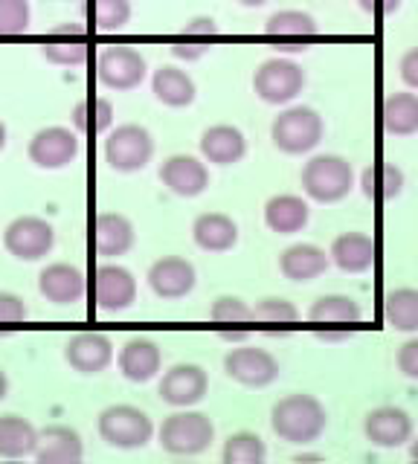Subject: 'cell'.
<instances>
[{
    "label": "cell",
    "mask_w": 418,
    "mask_h": 464,
    "mask_svg": "<svg viewBox=\"0 0 418 464\" xmlns=\"http://www.w3.org/2000/svg\"><path fill=\"white\" fill-rule=\"evenodd\" d=\"M270 430L279 441L306 447L323 439L328 430L326 403L308 392H291L270 406Z\"/></svg>",
    "instance_id": "1"
},
{
    "label": "cell",
    "mask_w": 418,
    "mask_h": 464,
    "mask_svg": "<svg viewBox=\"0 0 418 464\" xmlns=\"http://www.w3.org/2000/svg\"><path fill=\"white\" fill-rule=\"evenodd\" d=\"M302 192L314 203H340L357 188L352 163L340 154H314L299 171Z\"/></svg>",
    "instance_id": "2"
},
{
    "label": "cell",
    "mask_w": 418,
    "mask_h": 464,
    "mask_svg": "<svg viewBox=\"0 0 418 464\" xmlns=\"http://www.w3.org/2000/svg\"><path fill=\"white\" fill-rule=\"evenodd\" d=\"M154 432H157V444L163 447V453L180 456V459H192V456L207 453L215 441L212 418L192 410V406H186V410H178L169 418H163V424Z\"/></svg>",
    "instance_id": "3"
},
{
    "label": "cell",
    "mask_w": 418,
    "mask_h": 464,
    "mask_svg": "<svg viewBox=\"0 0 418 464\" xmlns=\"http://www.w3.org/2000/svg\"><path fill=\"white\" fill-rule=\"evenodd\" d=\"M273 145L287 157L311 154L326 140V120L308 105H285L277 120L270 122Z\"/></svg>",
    "instance_id": "4"
},
{
    "label": "cell",
    "mask_w": 418,
    "mask_h": 464,
    "mask_svg": "<svg viewBox=\"0 0 418 464\" xmlns=\"http://www.w3.org/2000/svg\"><path fill=\"white\" fill-rule=\"evenodd\" d=\"M99 439L113 450H142L154 439V420L131 403H111L96 418Z\"/></svg>",
    "instance_id": "5"
},
{
    "label": "cell",
    "mask_w": 418,
    "mask_h": 464,
    "mask_svg": "<svg viewBox=\"0 0 418 464\" xmlns=\"http://www.w3.org/2000/svg\"><path fill=\"white\" fill-rule=\"evenodd\" d=\"M306 70H302L294 58L287 55H273L265 58L253 72V93L265 102V105L285 108L299 99L306 91Z\"/></svg>",
    "instance_id": "6"
},
{
    "label": "cell",
    "mask_w": 418,
    "mask_h": 464,
    "mask_svg": "<svg viewBox=\"0 0 418 464\" xmlns=\"http://www.w3.org/2000/svg\"><path fill=\"white\" fill-rule=\"evenodd\" d=\"M154 137L146 125H137V122H125L108 130L105 145H102V154H105V163L120 171V174H134L142 171L151 160H154Z\"/></svg>",
    "instance_id": "7"
},
{
    "label": "cell",
    "mask_w": 418,
    "mask_h": 464,
    "mask_svg": "<svg viewBox=\"0 0 418 464\" xmlns=\"http://www.w3.org/2000/svg\"><path fill=\"white\" fill-rule=\"evenodd\" d=\"M279 360L267 348L236 343L224 354V374L244 389H267L279 381Z\"/></svg>",
    "instance_id": "8"
},
{
    "label": "cell",
    "mask_w": 418,
    "mask_h": 464,
    "mask_svg": "<svg viewBox=\"0 0 418 464\" xmlns=\"http://www.w3.org/2000/svg\"><path fill=\"white\" fill-rule=\"evenodd\" d=\"M146 76H149L146 55L134 47H125V44L105 47L96 58V79L102 87H108V91H117V93L137 91V87L146 82Z\"/></svg>",
    "instance_id": "9"
},
{
    "label": "cell",
    "mask_w": 418,
    "mask_h": 464,
    "mask_svg": "<svg viewBox=\"0 0 418 464\" xmlns=\"http://www.w3.org/2000/svg\"><path fill=\"white\" fill-rule=\"evenodd\" d=\"M4 246L12 258L18 261H41L53 253L55 229L47 218L41 215H18L4 229Z\"/></svg>",
    "instance_id": "10"
},
{
    "label": "cell",
    "mask_w": 418,
    "mask_h": 464,
    "mask_svg": "<svg viewBox=\"0 0 418 464\" xmlns=\"http://www.w3.org/2000/svg\"><path fill=\"white\" fill-rule=\"evenodd\" d=\"M157 395L175 410H186V406H195L209 395V374L198 362H175L171 369L160 372Z\"/></svg>",
    "instance_id": "11"
},
{
    "label": "cell",
    "mask_w": 418,
    "mask_h": 464,
    "mask_svg": "<svg viewBox=\"0 0 418 464\" xmlns=\"http://www.w3.org/2000/svg\"><path fill=\"white\" fill-rule=\"evenodd\" d=\"M265 35L279 53H306L320 38V24L302 9H279L267 18Z\"/></svg>",
    "instance_id": "12"
},
{
    "label": "cell",
    "mask_w": 418,
    "mask_h": 464,
    "mask_svg": "<svg viewBox=\"0 0 418 464\" xmlns=\"http://www.w3.org/2000/svg\"><path fill=\"white\" fill-rule=\"evenodd\" d=\"M26 157H30L33 166L44 169V171L67 169L79 157V137L64 125L41 128L30 140V145H26Z\"/></svg>",
    "instance_id": "13"
},
{
    "label": "cell",
    "mask_w": 418,
    "mask_h": 464,
    "mask_svg": "<svg viewBox=\"0 0 418 464\" xmlns=\"http://www.w3.org/2000/svg\"><path fill=\"white\" fill-rule=\"evenodd\" d=\"M364 435L369 444L381 447V450H398V447L410 444V439L415 435V424L407 410L384 403V406H374V410L366 412Z\"/></svg>",
    "instance_id": "14"
},
{
    "label": "cell",
    "mask_w": 418,
    "mask_h": 464,
    "mask_svg": "<svg viewBox=\"0 0 418 464\" xmlns=\"http://www.w3.org/2000/svg\"><path fill=\"white\" fill-rule=\"evenodd\" d=\"M113 357V340L108 334H99V331H82L73 334L67 343H64V360L67 366L79 372V374H102L111 369Z\"/></svg>",
    "instance_id": "15"
},
{
    "label": "cell",
    "mask_w": 418,
    "mask_h": 464,
    "mask_svg": "<svg viewBox=\"0 0 418 464\" xmlns=\"http://www.w3.org/2000/svg\"><path fill=\"white\" fill-rule=\"evenodd\" d=\"M146 282H149L154 296H160L166 302H175V299L190 296L195 290L198 270H195L192 261L183 258V256H163L149 267Z\"/></svg>",
    "instance_id": "16"
},
{
    "label": "cell",
    "mask_w": 418,
    "mask_h": 464,
    "mask_svg": "<svg viewBox=\"0 0 418 464\" xmlns=\"http://www.w3.org/2000/svg\"><path fill=\"white\" fill-rule=\"evenodd\" d=\"M96 304L105 314H122L137 302V279L134 273L117 265V261H105V265L96 267Z\"/></svg>",
    "instance_id": "17"
},
{
    "label": "cell",
    "mask_w": 418,
    "mask_h": 464,
    "mask_svg": "<svg viewBox=\"0 0 418 464\" xmlns=\"http://www.w3.org/2000/svg\"><path fill=\"white\" fill-rule=\"evenodd\" d=\"M113 360H117L120 374L131 383H149L163 372V348L151 337H142V334L128 337Z\"/></svg>",
    "instance_id": "18"
},
{
    "label": "cell",
    "mask_w": 418,
    "mask_h": 464,
    "mask_svg": "<svg viewBox=\"0 0 418 464\" xmlns=\"http://www.w3.org/2000/svg\"><path fill=\"white\" fill-rule=\"evenodd\" d=\"M160 183L178 198H198L209 188L207 160L192 154H171L160 166Z\"/></svg>",
    "instance_id": "19"
},
{
    "label": "cell",
    "mask_w": 418,
    "mask_h": 464,
    "mask_svg": "<svg viewBox=\"0 0 418 464\" xmlns=\"http://www.w3.org/2000/svg\"><path fill=\"white\" fill-rule=\"evenodd\" d=\"M38 294L53 304H76L88 294V279L70 261H53L38 273Z\"/></svg>",
    "instance_id": "20"
},
{
    "label": "cell",
    "mask_w": 418,
    "mask_h": 464,
    "mask_svg": "<svg viewBox=\"0 0 418 464\" xmlns=\"http://www.w3.org/2000/svg\"><path fill=\"white\" fill-rule=\"evenodd\" d=\"M328 258L337 270L360 276L374 267V261H378V244H374V238L366 236V232H357V229L340 232L328 246Z\"/></svg>",
    "instance_id": "21"
},
{
    "label": "cell",
    "mask_w": 418,
    "mask_h": 464,
    "mask_svg": "<svg viewBox=\"0 0 418 464\" xmlns=\"http://www.w3.org/2000/svg\"><path fill=\"white\" fill-rule=\"evenodd\" d=\"M137 229L122 212H99L93 221V246L102 258H120L134 250Z\"/></svg>",
    "instance_id": "22"
},
{
    "label": "cell",
    "mask_w": 418,
    "mask_h": 464,
    "mask_svg": "<svg viewBox=\"0 0 418 464\" xmlns=\"http://www.w3.org/2000/svg\"><path fill=\"white\" fill-rule=\"evenodd\" d=\"M200 157L212 166H236L248 157V137L229 122L209 125L200 134Z\"/></svg>",
    "instance_id": "23"
},
{
    "label": "cell",
    "mask_w": 418,
    "mask_h": 464,
    "mask_svg": "<svg viewBox=\"0 0 418 464\" xmlns=\"http://www.w3.org/2000/svg\"><path fill=\"white\" fill-rule=\"evenodd\" d=\"M328 267H331L328 253L320 244H311V241H299V244L285 246L279 256V273L287 282H296V285L320 279Z\"/></svg>",
    "instance_id": "24"
},
{
    "label": "cell",
    "mask_w": 418,
    "mask_h": 464,
    "mask_svg": "<svg viewBox=\"0 0 418 464\" xmlns=\"http://www.w3.org/2000/svg\"><path fill=\"white\" fill-rule=\"evenodd\" d=\"M84 459L82 435L67 424H50L38 430L35 461L38 464H79Z\"/></svg>",
    "instance_id": "25"
},
{
    "label": "cell",
    "mask_w": 418,
    "mask_h": 464,
    "mask_svg": "<svg viewBox=\"0 0 418 464\" xmlns=\"http://www.w3.org/2000/svg\"><path fill=\"white\" fill-rule=\"evenodd\" d=\"M41 55L59 67H82L88 62V38L76 24H59L41 41Z\"/></svg>",
    "instance_id": "26"
},
{
    "label": "cell",
    "mask_w": 418,
    "mask_h": 464,
    "mask_svg": "<svg viewBox=\"0 0 418 464\" xmlns=\"http://www.w3.org/2000/svg\"><path fill=\"white\" fill-rule=\"evenodd\" d=\"M311 221V207L308 198L294 195V192H279L267 198L265 203V227L277 236H296L308 227Z\"/></svg>",
    "instance_id": "27"
},
{
    "label": "cell",
    "mask_w": 418,
    "mask_h": 464,
    "mask_svg": "<svg viewBox=\"0 0 418 464\" xmlns=\"http://www.w3.org/2000/svg\"><path fill=\"white\" fill-rule=\"evenodd\" d=\"M151 93L166 108H190L198 99L195 79L178 64H160L151 72Z\"/></svg>",
    "instance_id": "28"
},
{
    "label": "cell",
    "mask_w": 418,
    "mask_h": 464,
    "mask_svg": "<svg viewBox=\"0 0 418 464\" xmlns=\"http://www.w3.org/2000/svg\"><path fill=\"white\" fill-rule=\"evenodd\" d=\"M192 241L204 253H229L238 244V224L224 212H204L192 224Z\"/></svg>",
    "instance_id": "29"
},
{
    "label": "cell",
    "mask_w": 418,
    "mask_h": 464,
    "mask_svg": "<svg viewBox=\"0 0 418 464\" xmlns=\"http://www.w3.org/2000/svg\"><path fill=\"white\" fill-rule=\"evenodd\" d=\"M215 35H219V24H215V18H209V14H198V18H192L180 29V35L171 41L169 50L178 62L192 64V62H200V58L212 50Z\"/></svg>",
    "instance_id": "30"
},
{
    "label": "cell",
    "mask_w": 418,
    "mask_h": 464,
    "mask_svg": "<svg viewBox=\"0 0 418 464\" xmlns=\"http://www.w3.org/2000/svg\"><path fill=\"white\" fill-rule=\"evenodd\" d=\"M381 128L393 137L418 134V93L401 91L381 102Z\"/></svg>",
    "instance_id": "31"
},
{
    "label": "cell",
    "mask_w": 418,
    "mask_h": 464,
    "mask_svg": "<svg viewBox=\"0 0 418 464\" xmlns=\"http://www.w3.org/2000/svg\"><path fill=\"white\" fill-rule=\"evenodd\" d=\"M357 186L374 203L395 200L403 192V171L395 163H389V160H374L372 166L360 171Z\"/></svg>",
    "instance_id": "32"
},
{
    "label": "cell",
    "mask_w": 418,
    "mask_h": 464,
    "mask_svg": "<svg viewBox=\"0 0 418 464\" xmlns=\"http://www.w3.org/2000/svg\"><path fill=\"white\" fill-rule=\"evenodd\" d=\"M38 447V427L21 415H0V459H30Z\"/></svg>",
    "instance_id": "33"
},
{
    "label": "cell",
    "mask_w": 418,
    "mask_h": 464,
    "mask_svg": "<svg viewBox=\"0 0 418 464\" xmlns=\"http://www.w3.org/2000/svg\"><path fill=\"white\" fill-rule=\"evenodd\" d=\"M308 319L316 325H337V328H349L357 325L364 319V308L355 296L345 294H326L316 302H311Z\"/></svg>",
    "instance_id": "34"
},
{
    "label": "cell",
    "mask_w": 418,
    "mask_h": 464,
    "mask_svg": "<svg viewBox=\"0 0 418 464\" xmlns=\"http://www.w3.org/2000/svg\"><path fill=\"white\" fill-rule=\"evenodd\" d=\"M384 323L403 334H418V287H395L384 296Z\"/></svg>",
    "instance_id": "35"
},
{
    "label": "cell",
    "mask_w": 418,
    "mask_h": 464,
    "mask_svg": "<svg viewBox=\"0 0 418 464\" xmlns=\"http://www.w3.org/2000/svg\"><path fill=\"white\" fill-rule=\"evenodd\" d=\"M267 459V444L262 435L256 432H233L221 447V461L224 464H262Z\"/></svg>",
    "instance_id": "36"
},
{
    "label": "cell",
    "mask_w": 418,
    "mask_h": 464,
    "mask_svg": "<svg viewBox=\"0 0 418 464\" xmlns=\"http://www.w3.org/2000/svg\"><path fill=\"white\" fill-rule=\"evenodd\" d=\"M30 0H0V38H15L30 29Z\"/></svg>",
    "instance_id": "37"
},
{
    "label": "cell",
    "mask_w": 418,
    "mask_h": 464,
    "mask_svg": "<svg viewBox=\"0 0 418 464\" xmlns=\"http://www.w3.org/2000/svg\"><path fill=\"white\" fill-rule=\"evenodd\" d=\"M93 21L102 33H120L131 21V0H93Z\"/></svg>",
    "instance_id": "38"
},
{
    "label": "cell",
    "mask_w": 418,
    "mask_h": 464,
    "mask_svg": "<svg viewBox=\"0 0 418 464\" xmlns=\"http://www.w3.org/2000/svg\"><path fill=\"white\" fill-rule=\"evenodd\" d=\"M299 319V308L294 302H287L282 296H267L262 302H256L253 308V323H267V325H294Z\"/></svg>",
    "instance_id": "39"
},
{
    "label": "cell",
    "mask_w": 418,
    "mask_h": 464,
    "mask_svg": "<svg viewBox=\"0 0 418 464\" xmlns=\"http://www.w3.org/2000/svg\"><path fill=\"white\" fill-rule=\"evenodd\" d=\"M209 319L219 325H241L253 323V308L241 296H219L209 304Z\"/></svg>",
    "instance_id": "40"
},
{
    "label": "cell",
    "mask_w": 418,
    "mask_h": 464,
    "mask_svg": "<svg viewBox=\"0 0 418 464\" xmlns=\"http://www.w3.org/2000/svg\"><path fill=\"white\" fill-rule=\"evenodd\" d=\"M30 316V308L18 294H9V290H0V325H18Z\"/></svg>",
    "instance_id": "41"
},
{
    "label": "cell",
    "mask_w": 418,
    "mask_h": 464,
    "mask_svg": "<svg viewBox=\"0 0 418 464\" xmlns=\"http://www.w3.org/2000/svg\"><path fill=\"white\" fill-rule=\"evenodd\" d=\"M395 362H398V372L407 377V381L418 383V337H410L398 348Z\"/></svg>",
    "instance_id": "42"
},
{
    "label": "cell",
    "mask_w": 418,
    "mask_h": 464,
    "mask_svg": "<svg viewBox=\"0 0 418 464\" xmlns=\"http://www.w3.org/2000/svg\"><path fill=\"white\" fill-rule=\"evenodd\" d=\"M398 76L401 82L410 87V91H418V47H410L401 55L398 62Z\"/></svg>",
    "instance_id": "43"
},
{
    "label": "cell",
    "mask_w": 418,
    "mask_h": 464,
    "mask_svg": "<svg viewBox=\"0 0 418 464\" xmlns=\"http://www.w3.org/2000/svg\"><path fill=\"white\" fill-rule=\"evenodd\" d=\"M91 111H93V130H111L113 128V105H111V99L105 96H99L91 102Z\"/></svg>",
    "instance_id": "44"
},
{
    "label": "cell",
    "mask_w": 418,
    "mask_h": 464,
    "mask_svg": "<svg viewBox=\"0 0 418 464\" xmlns=\"http://www.w3.org/2000/svg\"><path fill=\"white\" fill-rule=\"evenodd\" d=\"M355 4L372 18H389L401 9V0H355Z\"/></svg>",
    "instance_id": "45"
},
{
    "label": "cell",
    "mask_w": 418,
    "mask_h": 464,
    "mask_svg": "<svg viewBox=\"0 0 418 464\" xmlns=\"http://www.w3.org/2000/svg\"><path fill=\"white\" fill-rule=\"evenodd\" d=\"M88 111H91V99H82V102H76V108H73V125L82 130H88Z\"/></svg>",
    "instance_id": "46"
},
{
    "label": "cell",
    "mask_w": 418,
    "mask_h": 464,
    "mask_svg": "<svg viewBox=\"0 0 418 464\" xmlns=\"http://www.w3.org/2000/svg\"><path fill=\"white\" fill-rule=\"evenodd\" d=\"M9 395V374L0 369V401H4Z\"/></svg>",
    "instance_id": "47"
},
{
    "label": "cell",
    "mask_w": 418,
    "mask_h": 464,
    "mask_svg": "<svg viewBox=\"0 0 418 464\" xmlns=\"http://www.w3.org/2000/svg\"><path fill=\"white\" fill-rule=\"evenodd\" d=\"M238 6H244V9H258V6H265V4H270V0H236Z\"/></svg>",
    "instance_id": "48"
},
{
    "label": "cell",
    "mask_w": 418,
    "mask_h": 464,
    "mask_svg": "<svg viewBox=\"0 0 418 464\" xmlns=\"http://www.w3.org/2000/svg\"><path fill=\"white\" fill-rule=\"evenodd\" d=\"M296 461H323V456L320 453H299Z\"/></svg>",
    "instance_id": "49"
},
{
    "label": "cell",
    "mask_w": 418,
    "mask_h": 464,
    "mask_svg": "<svg viewBox=\"0 0 418 464\" xmlns=\"http://www.w3.org/2000/svg\"><path fill=\"white\" fill-rule=\"evenodd\" d=\"M410 459L418 461V435H413V439H410Z\"/></svg>",
    "instance_id": "50"
},
{
    "label": "cell",
    "mask_w": 418,
    "mask_h": 464,
    "mask_svg": "<svg viewBox=\"0 0 418 464\" xmlns=\"http://www.w3.org/2000/svg\"><path fill=\"white\" fill-rule=\"evenodd\" d=\"M6 140H9V130H6V125L0 122V151L6 149Z\"/></svg>",
    "instance_id": "51"
}]
</instances>
